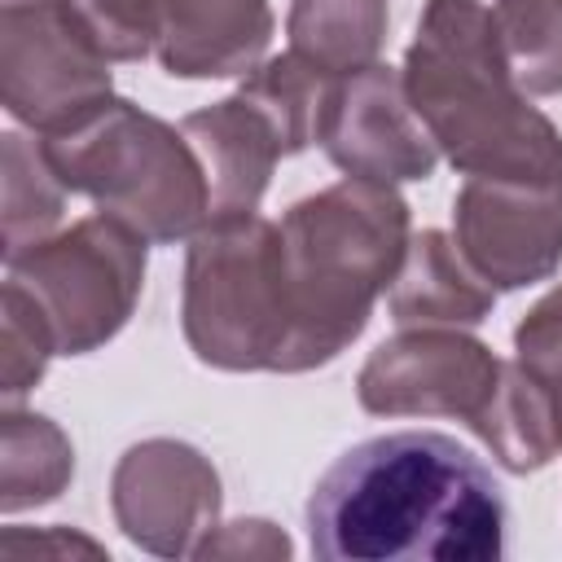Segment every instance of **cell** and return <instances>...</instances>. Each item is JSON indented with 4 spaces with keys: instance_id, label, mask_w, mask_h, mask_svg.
Instances as JSON below:
<instances>
[{
    "instance_id": "obj_10",
    "label": "cell",
    "mask_w": 562,
    "mask_h": 562,
    "mask_svg": "<svg viewBox=\"0 0 562 562\" xmlns=\"http://www.w3.org/2000/svg\"><path fill=\"white\" fill-rule=\"evenodd\" d=\"M110 61L79 44L53 0L0 4V101L31 127L53 132L110 97Z\"/></svg>"
},
{
    "instance_id": "obj_25",
    "label": "cell",
    "mask_w": 562,
    "mask_h": 562,
    "mask_svg": "<svg viewBox=\"0 0 562 562\" xmlns=\"http://www.w3.org/2000/svg\"><path fill=\"white\" fill-rule=\"evenodd\" d=\"M0 4H35V0H0Z\"/></svg>"
},
{
    "instance_id": "obj_21",
    "label": "cell",
    "mask_w": 562,
    "mask_h": 562,
    "mask_svg": "<svg viewBox=\"0 0 562 562\" xmlns=\"http://www.w3.org/2000/svg\"><path fill=\"white\" fill-rule=\"evenodd\" d=\"M53 356H57V342H53L48 321L13 281H4V294H0V400L4 408H22V400L35 391Z\"/></svg>"
},
{
    "instance_id": "obj_13",
    "label": "cell",
    "mask_w": 562,
    "mask_h": 562,
    "mask_svg": "<svg viewBox=\"0 0 562 562\" xmlns=\"http://www.w3.org/2000/svg\"><path fill=\"white\" fill-rule=\"evenodd\" d=\"M180 132H184V140L193 145V154L206 171L211 220L255 215L263 193H268L277 158H285L268 119L241 92H233L215 105H202V110L184 114Z\"/></svg>"
},
{
    "instance_id": "obj_12",
    "label": "cell",
    "mask_w": 562,
    "mask_h": 562,
    "mask_svg": "<svg viewBox=\"0 0 562 562\" xmlns=\"http://www.w3.org/2000/svg\"><path fill=\"white\" fill-rule=\"evenodd\" d=\"M154 57L176 79L250 75L272 40L268 0H145Z\"/></svg>"
},
{
    "instance_id": "obj_11",
    "label": "cell",
    "mask_w": 562,
    "mask_h": 562,
    "mask_svg": "<svg viewBox=\"0 0 562 562\" xmlns=\"http://www.w3.org/2000/svg\"><path fill=\"white\" fill-rule=\"evenodd\" d=\"M321 149L338 171L382 184L430 180L439 162V145L408 101L404 70L382 61L338 79L321 127Z\"/></svg>"
},
{
    "instance_id": "obj_2",
    "label": "cell",
    "mask_w": 562,
    "mask_h": 562,
    "mask_svg": "<svg viewBox=\"0 0 562 562\" xmlns=\"http://www.w3.org/2000/svg\"><path fill=\"white\" fill-rule=\"evenodd\" d=\"M404 88L430 140L461 176H562V132L514 83L483 0H426L404 53Z\"/></svg>"
},
{
    "instance_id": "obj_19",
    "label": "cell",
    "mask_w": 562,
    "mask_h": 562,
    "mask_svg": "<svg viewBox=\"0 0 562 562\" xmlns=\"http://www.w3.org/2000/svg\"><path fill=\"white\" fill-rule=\"evenodd\" d=\"M0 176H4V259H13L35 241L53 237L66 189L53 176L40 140L22 132L0 136Z\"/></svg>"
},
{
    "instance_id": "obj_6",
    "label": "cell",
    "mask_w": 562,
    "mask_h": 562,
    "mask_svg": "<svg viewBox=\"0 0 562 562\" xmlns=\"http://www.w3.org/2000/svg\"><path fill=\"white\" fill-rule=\"evenodd\" d=\"M4 281L40 307L57 356H88L105 347L140 303L145 237L97 211L4 259Z\"/></svg>"
},
{
    "instance_id": "obj_16",
    "label": "cell",
    "mask_w": 562,
    "mask_h": 562,
    "mask_svg": "<svg viewBox=\"0 0 562 562\" xmlns=\"http://www.w3.org/2000/svg\"><path fill=\"white\" fill-rule=\"evenodd\" d=\"M338 79L342 75H329L290 48L281 57L259 61L237 92L268 119V127L281 140V154H303L307 145H321L325 110L334 101Z\"/></svg>"
},
{
    "instance_id": "obj_18",
    "label": "cell",
    "mask_w": 562,
    "mask_h": 562,
    "mask_svg": "<svg viewBox=\"0 0 562 562\" xmlns=\"http://www.w3.org/2000/svg\"><path fill=\"white\" fill-rule=\"evenodd\" d=\"M290 48L329 75H356L386 44V0H290Z\"/></svg>"
},
{
    "instance_id": "obj_5",
    "label": "cell",
    "mask_w": 562,
    "mask_h": 562,
    "mask_svg": "<svg viewBox=\"0 0 562 562\" xmlns=\"http://www.w3.org/2000/svg\"><path fill=\"white\" fill-rule=\"evenodd\" d=\"M180 325L189 351L224 373H281L290 307L281 228L255 215L211 220L189 237Z\"/></svg>"
},
{
    "instance_id": "obj_14",
    "label": "cell",
    "mask_w": 562,
    "mask_h": 562,
    "mask_svg": "<svg viewBox=\"0 0 562 562\" xmlns=\"http://www.w3.org/2000/svg\"><path fill=\"white\" fill-rule=\"evenodd\" d=\"M496 290L470 268L457 237L439 228H422L408 237V250L400 259V272L386 290L391 321L400 329L408 325H483L492 316Z\"/></svg>"
},
{
    "instance_id": "obj_23",
    "label": "cell",
    "mask_w": 562,
    "mask_h": 562,
    "mask_svg": "<svg viewBox=\"0 0 562 562\" xmlns=\"http://www.w3.org/2000/svg\"><path fill=\"white\" fill-rule=\"evenodd\" d=\"M514 351L518 364L544 382L562 422V285L527 307V316L514 329Z\"/></svg>"
},
{
    "instance_id": "obj_24",
    "label": "cell",
    "mask_w": 562,
    "mask_h": 562,
    "mask_svg": "<svg viewBox=\"0 0 562 562\" xmlns=\"http://www.w3.org/2000/svg\"><path fill=\"white\" fill-rule=\"evenodd\" d=\"M294 544L290 536L268 522V518H237V522H215V531L198 544L193 558H290Z\"/></svg>"
},
{
    "instance_id": "obj_1",
    "label": "cell",
    "mask_w": 562,
    "mask_h": 562,
    "mask_svg": "<svg viewBox=\"0 0 562 562\" xmlns=\"http://www.w3.org/2000/svg\"><path fill=\"white\" fill-rule=\"evenodd\" d=\"M505 492L439 430H391L347 448L307 496V540L325 562H496Z\"/></svg>"
},
{
    "instance_id": "obj_15",
    "label": "cell",
    "mask_w": 562,
    "mask_h": 562,
    "mask_svg": "<svg viewBox=\"0 0 562 562\" xmlns=\"http://www.w3.org/2000/svg\"><path fill=\"white\" fill-rule=\"evenodd\" d=\"M474 435L487 443V452L509 474L544 470L562 452V422H558L553 395L518 360L505 364V373L496 382V395H492L483 422L474 426Z\"/></svg>"
},
{
    "instance_id": "obj_3",
    "label": "cell",
    "mask_w": 562,
    "mask_h": 562,
    "mask_svg": "<svg viewBox=\"0 0 562 562\" xmlns=\"http://www.w3.org/2000/svg\"><path fill=\"white\" fill-rule=\"evenodd\" d=\"M281 277L290 342L281 373H307L342 356L391 290L408 250V202L395 184L342 176L281 215Z\"/></svg>"
},
{
    "instance_id": "obj_22",
    "label": "cell",
    "mask_w": 562,
    "mask_h": 562,
    "mask_svg": "<svg viewBox=\"0 0 562 562\" xmlns=\"http://www.w3.org/2000/svg\"><path fill=\"white\" fill-rule=\"evenodd\" d=\"M53 9L101 61H140L154 53L145 0H53Z\"/></svg>"
},
{
    "instance_id": "obj_7",
    "label": "cell",
    "mask_w": 562,
    "mask_h": 562,
    "mask_svg": "<svg viewBox=\"0 0 562 562\" xmlns=\"http://www.w3.org/2000/svg\"><path fill=\"white\" fill-rule=\"evenodd\" d=\"M501 373L505 360L487 342L452 325H408L369 351L356 400L373 417H452L474 430Z\"/></svg>"
},
{
    "instance_id": "obj_4",
    "label": "cell",
    "mask_w": 562,
    "mask_h": 562,
    "mask_svg": "<svg viewBox=\"0 0 562 562\" xmlns=\"http://www.w3.org/2000/svg\"><path fill=\"white\" fill-rule=\"evenodd\" d=\"M40 149L61 189L92 198L145 241L171 246L211 224V189L193 145L127 97L110 92L70 123L40 132Z\"/></svg>"
},
{
    "instance_id": "obj_20",
    "label": "cell",
    "mask_w": 562,
    "mask_h": 562,
    "mask_svg": "<svg viewBox=\"0 0 562 562\" xmlns=\"http://www.w3.org/2000/svg\"><path fill=\"white\" fill-rule=\"evenodd\" d=\"M496 40L527 97L562 92V0H496Z\"/></svg>"
},
{
    "instance_id": "obj_9",
    "label": "cell",
    "mask_w": 562,
    "mask_h": 562,
    "mask_svg": "<svg viewBox=\"0 0 562 562\" xmlns=\"http://www.w3.org/2000/svg\"><path fill=\"white\" fill-rule=\"evenodd\" d=\"M452 237L496 294L549 281L562 263V176H465L452 198Z\"/></svg>"
},
{
    "instance_id": "obj_8",
    "label": "cell",
    "mask_w": 562,
    "mask_h": 562,
    "mask_svg": "<svg viewBox=\"0 0 562 562\" xmlns=\"http://www.w3.org/2000/svg\"><path fill=\"white\" fill-rule=\"evenodd\" d=\"M220 474L184 439H140L110 474L119 531L154 558H193L220 522Z\"/></svg>"
},
{
    "instance_id": "obj_17",
    "label": "cell",
    "mask_w": 562,
    "mask_h": 562,
    "mask_svg": "<svg viewBox=\"0 0 562 562\" xmlns=\"http://www.w3.org/2000/svg\"><path fill=\"white\" fill-rule=\"evenodd\" d=\"M75 479V448L66 430L26 408H4L0 417V509L22 514L48 505Z\"/></svg>"
}]
</instances>
